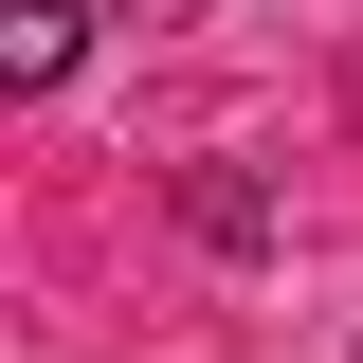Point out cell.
<instances>
[{
    "label": "cell",
    "mask_w": 363,
    "mask_h": 363,
    "mask_svg": "<svg viewBox=\"0 0 363 363\" xmlns=\"http://www.w3.org/2000/svg\"><path fill=\"white\" fill-rule=\"evenodd\" d=\"M0 73H18V91L73 73V0H18V18H0Z\"/></svg>",
    "instance_id": "cell-1"
}]
</instances>
